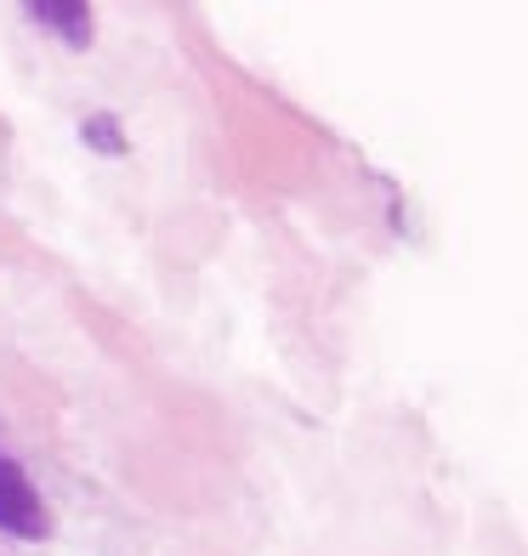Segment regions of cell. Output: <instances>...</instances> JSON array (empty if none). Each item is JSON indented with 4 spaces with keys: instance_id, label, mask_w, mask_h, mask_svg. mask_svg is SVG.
<instances>
[{
    "instance_id": "cell-1",
    "label": "cell",
    "mask_w": 528,
    "mask_h": 556,
    "mask_svg": "<svg viewBox=\"0 0 528 556\" xmlns=\"http://www.w3.org/2000/svg\"><path fill=\"white\" fill-rule=\"evenodd\" d=\"M0 534H12V540H46L52 534L46 500L12 454H0Z\"/></svg>"
},
{
    "instance_id": "cell-2",
    "label": "cell",
    "mask_w": 528,
    "mask_h": 556,
    "mask_svg": "<svg viewBox=\"0 0 528 556\" xmlns=\"http://www.w3.org/2000/svg\"><path fill=\"white\" fill-rule=\"evenodd\" d=\"M29 17L40 23V29H52L63 46H74V52H86L91 35H97V17H91V7H80V0H35Z\"/></svg>"
},
{
    "instance_id": "cell-3",
    "label": "cell",
    "mask_w": 528,
    "mask_h": 556,
    "mask_svg": "<svg viewBox=\"0 0 528 556\" xmlns=\"http://www.w3.org/2000/svg\"><path fill=\"white\" fill-rule=\"evenodd\" d=\"M80 137H86L91 148H103V154H125V142H120V125H114V114H91V119L80 125Z\"/></svg>"
}]
</instances>
